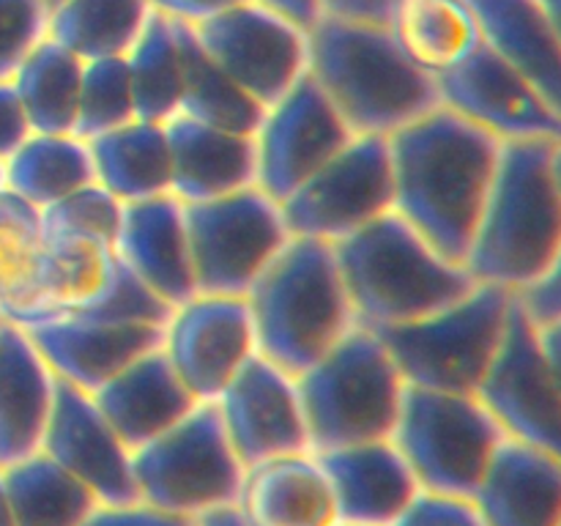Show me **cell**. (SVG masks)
<instances>
[{
	"label": "cell",
	"mask_w": 561,
	"mask_h": 526,
	"mask_svg": "<svg viewBox=\"0 0 561 526\" xmlns=\"http://www.w3.org/2000/svg\"><path fill=\"white\" fill-rule=\"evenodd\" d=\"M175 38L181 49V71H184V91H181L179 115H186L201 124L217 129L255 135L266 107L257 104L217 60L208 55L197 38L195 27L175 22Z\"/></svg>",
	"instance_id": "obj_30"
},
{
	"label": "cell",
	"mask_w": 561,
	"mask_h": 526,
	"mask_svg": "<svg viewBox=\"0 0 561 526\" xmlns=\"http://www.w3.org/2000/svg\"><path fill=\"white\" fill-rule=\"evenodd\" d=\"M389 148L394 211L444 258L466 266L502 140L438 104L389 135Z\"/></svg>",
	"instance_id": "obj_1"
},
{
	"label": "cell",
	"mask_w": 561,
	"mask_h": 526,
	"mask_svg": "<svg viewBox=\"0 0 561 526\" xmlns=\"http://www.w3.org/2000/svg\"><path fill=\"white\" fill-rule=\"evenodd\" d=\"M551 168H553V179H557V186H559V192H561V140L553 142Z\"/></svg>",
	"instance_id": "obj_52"
},
{
	"label": "cell",
	"mask_w": 561,
	"mask_h": 526,
	"mask_svg": "<svg viewBox=\"0 0 561 526\" xmlns=\"http://www.w3.org/2000/svg\"><path fill=\"white\" fill-rule=\"evenodd\" d=\"M513 299V290L502 285L477 283L463 299L431 316L370 329L387 345L405 384L477 395L502 348Z\"/></svg>",
	"instance_id": "obj_7"
},
{
	"label": "cell",
	"mask_w": 561,
	"mask_h": 526,
	"mask_svg": "<svg viewBox=\"0 0 561 526\" xmlns=\"http://www.w3.org/2000/svg\"><path fill=\"white\" fill-rule=\"evenodd\" d=\"M257 3L268 5L277 14L288 16L290 22H296L299 27L310 31L318 20L323 16V0H257Z\"/></svg>",
	"instance_id": "obj_47"
},
{
	"label": "cell",
	"mask_w": 561,
	"mask_h": 526,
	"mask_svg": "<svg viewBox=\"0 0 561 526\" xmlns=\"http://www.w3.org/2000/svg\"><path fill=\"white\" fill-rule=\"evenodd\" d=\"M184 208L197 294L247 296L290 239L283 206L261 186Z\"/></svg>",
	"instance_id": "obj_10"
},
{
	"label": "cell",
	"mask_w": 561,
	"mask_h": 526,
	"mask_svg": "<svg viewBox=\"0 0 561 526\" xmlns=\"http://www.w3.org/2000/svg\"><path fill=\"white\" fill-rule=\"evenodd\" d=\"M195 27L214 60L263 107L310 71V36L257 0H244Z\"/></svg>",
	"instance_id": "obj_12"
},
{
	"label": "cell",
	"mask_w": 561,
	"mask_h": 526,
	"mask_svg": "<svg viewBox=\"0 0 561 526\" xmlns=\"http://www.w3.org/2000/svg\"><path fill=\"white\" fill-rule=\"evenodd\" d=\"M334 526H351V524H334Z\"/></svg>",
	"instance_id": "obj_56"
},
{
	"label": "cell",
	"mask_w": 561,
	"mask_h": 526,
	"mask_svg": "<svg viewBox=\"0 0 561 526\" xmlns=\"http://www.w3.org/2000/svg\"><path fill=\"white\" fill-rule=\"evenodd\" d=\"M520 305L529 312L531 321L540 327V323H551L561 318V247L553 255V261L548 263L546 272L518 294Z\"/></svg>",
	"instance_id": "obj_43"
},
{
	"label": "cell",
	"mask_w": 561,
	"mask_h": 526,
	"mask_svg": "<svg viewBox=\"0 0 561 526\" xmlns=\"http://www.w3.org/2000/svg\"><path fill=\"white\" fill-rule=\"evenodd\" d=\"M164 354L201 403H214L257 354L247 296L195 294L164 327Z\"/></svg>",
	"instance_id": "obj_15"
},
{
	"label": "cell",
	"mask_w": 561,
	"mask_h": 526,
	"mask_svg": "<svg viewBox=\"0 0 561 526\" xmlns=\"http://www.w3.org/2000/svg\"><path fill=\"white\" fill-rule=\"evenodd\" d=\"M334 252L356 321L365 327L416 321L477 285L463 263L444 258L394 208L340 239Z\"/></svg>",
	"instance_id": "obj_5"
},
{
	"label": "cell",
	"mask_w": 561,
	"mask_h": 526,
	"mask_svg": "<svg viewBox=\"0 0 561 526\" xmlns=\"http://www.w3.org/2000/svg\"><path fill=\"white\" fill-rule=\"evenodd\" d=\"M91 398L131 453L162 436L201 403L173 370L162 345L137 356Z\"/></svg>",
	"instance_id": "obj_22"
},
{
	"label": "cell",
	"mask_w": 561,
	"mask_h": 526,
	"mask_svg": "<svg viewBox=\"0 0 561 526\" xmlns=\"http://www.w3.org/2000/svg\"><path fill=\"white\" fill-rule=\"evenodd\" d=\"M540 5H542V11L548 14V20H551L553 31H557L561 38V0H540Z\"/></svg>",
	"instance_id": "obj_50"
},
{
	"label": "cell",
	"mask_w": 561,
	"mask_h": 526,
	"mask_svg": "<svg viewBox=\"0 0 561 526\" xmlns=\"http://www.w3.org/2000/svg\"><path fill=\"white\" fill-rule=\"evenodd\" d=\"M82 66L85 60H80L49 36L27 55L11 82L33 132H44V135L75 132Z\"/></svg>",
	"instance_id": "obj_35"
},
{
	"label": "cell",
	"mask_w": 561,
	"mask_h": 526,
	"mask_svg": "<svg viewBox=\"0 0 561 526\" xmlns=\"http://www.w3.org/2000/svg\"><path fill=\"white\" fill-rule=\"evenodd\" d=\"M173 162L170 192L181 203H203L255 186V135L217 129L186 115H173L164 124Z\"/></svg>",
	"instance_id": "obj_24"
},
{
	"label": "cell",
	"mask_w": 561,
	"mask_h": 526,
	"mask_svg": "<svg viewBox=\"0 0 561 526\" xmlns=\"http://www.w3.org/2000/svg\"><path fill=\"white\" fill-rule=\"evenodd\" d=\"M354 137L348 121L340 115L332 99L307 71L285 96H279L263 113L255 132V186L283 203Z\"/></svg>",
	"instance_id": "obj_13"
},
{
	"label": "cell",
	"mask_w": 561,
	"mask_h": 526,
	"mask_svg": "<svg viewBox=\"0 0 561 526\" xmlns=\"http://www.w3.org/2000/svg\"><path fill=\"white\" fill-rule=\"evenodd\" d=\"M480 33L561 118V38L540 0H466Z\"/></svg>",
	"instance_id": "obj_27"
},
{
	"label": "cell",
	"mask_w": 561,
	"mask_h": 526,
	"mask_svg": "<svg viewBox=\"0 0 561 526\" xmlns=\"http://www.w3.org/2000/svg\"><path fill=\"white\" fill-rule=\"evenodd\" d=\"M88 146L93 153L96 181L121 203L173 195V162L164 124L135 118L107 135L93 137Z\"/></svg>",
	"instance_id": "obj_29"
},
{
	"label": "cell",
	"mask_w": 561,
	"mask_h": 526,
	"mask_svg": "<svg viewBox=\"0 0 561 526\" xmlns=\"http://www.w3.org/2000/svg\"><path fill=\"white\" fill-rule=\"evenodd\" d=\"M157 14L168 16V20L186 22V25H201V22L211 20V16L222 14V11L233 9V5L244 3V0H148Z\"/></svg>",
	"instance_id": "obj_46"
},
{
	"label": "cell",
	"mask_w": 561,
	"mask_h": 526,
	"mask_svg": "<svg viewBox=\"0 0 561 526\" xmlns=\"http://www.w3.org/2000/svg\"><path fill=\"white\" fill-rule=\"evenodd\" d=\"M47 3H49V9H55V5H58V3H64V0H47Z\"/></svg>",
	"instance_id": "obj_55"
},
{
	"label": "cell",
	"mask_w": 561,
	"mask_h": 526,
	"mask_svg": "<svg viewBox=\"0 0 561 526\" xmlns=\"http://www.w3.org/2000/svg\"><path fill=\"white\" fill-rule=\"evenodd\" d=\"M151 11L148 0H64L49 11V38L80 60L126 58Z\"/></svg>",
	"instance_id": "obj_34"
},
{
	"label": "cell",
	"mask_w": 561,
	"mask_h": 526,
	"mask_svg": "<svg viewBox=\"0 0 561 526\" xmlns=\"http://www.w3.org/2000/svg\"><path fill=\"white\" fill-rule=\"evenodd\" d=\"M507 433L477 395L405 384L392 442L422 491L474 499L493 453Z\"/></svg>",
	"instance_id": "obj_8"
},
{
	"label": "cell",
	"mask_w": 561,
	"mask_h": 526,
	"mask_svg": "<svg viewBox=\"0 0 561 526\" xmlns=\"http://www.w3.org/2000/svg\"><path fill=\"white\" fill-rule=\"evenodd\" d=\"M118 268L113 244L82 236H44L36 305L22 327L58 316H75L102 299Z\"/></svg>",
	"instance_id": "obj_28"
},
{
	"label": "cell",
	"mask_w": 561,
	"mask_h": 526,
	"mask_svg": "<svg viewBox=\"0 0 561 526\" xmlns=\"http://www.w3.org/2000/svg\"><path fill=\"white\" fill-rule=\"evenodd\" d=\"M58 378V376H55ZM42 453L96 493L99 504H137L131 449L99 411L91 392L69 381H55L53 414L44 431Z\"/></svg>",
	"instance_id": "obj_18"
},
{
	"label": "cell",
	"mask_w": 561,
	"mask_h": 526,
	"mask_svg": "<svg viewBox=\"0 0 561 526\" xmlns=\"http://www.w3.org/2000/svg\"><path fill=\"white\" fill-rule=\"evenodd\" d=\"M44 261L42 214L11 190L0 192V312L25 323L36 305Z\"/></svg>",
	"instance_id": "obj_36"
},
{
	"label": "cell",
	"mask_w": 561,
	"mask_h": 526,
	"mask_svg": "<svg viewBox=\"0 0 561 526\" xmlns=\"http://www.w3.org/2000/svg\"><path fill=\"white\" fill-rule=\"evenodd\" d=\"M257 354L290 376L316 365L356 327L334 244L290 236L247 294Z\"/></svg>",
	"instance_id": "obj_4"
},
{
	"label": "cell",
	"mask_w": 561,
	"mask_h": 526,
	"mask_svg": "<svg viewBox=\"0 0 561 526\" xmlns=\"http://www.w3.org/2000/svg\"><path fill=\"white\" fill-rule=\"evenodd\" d=\"M400 3L403 0H323V16L392 27Z\"/></svg>",
	"instance_id": "obj_45"
},
{
	"label": "cell",
	"mask_w": 561,
	"mask_h": 526,
	"mask_svg": "<svg viewBox=\"0 0 561 526\" xmlns=\"http://www.w3.org/2000/svg\"><path fill=\"white\" fill-rule=\"evenodd\" d=\"M310 453L392 438L405 378L376 332L356 323L296 376Z\"/></svg>",
	"instance_id": "obj_6"
},
{
	"label": "cell",
	"mask_w": 561,
	"mask_h": 526,
	"mask_svg": "<svg viewBox=\"0 0 561 526\" xmlns=\"http://www.w3.org/2000/svg\"><path fill=\"white\" fill-rule=\"evenodd\" d=\"M214 403L244 469L279 455L310 453L296 376L266 356H252Z\"/></svg>",
	"instance_id": "obj_17"
},
{
	"label": "cell",
	"mask_w": 561,
	"mask_h": 526,
	"mask_svg": "<svg viewBox=\"0 0 561 526\" xmlns=\"http://www.w3.org/2000/svg\"><path fill=\"white\" fill-rule=\"evenodd\" d=\"M135 96V115L151 124H168L181 110L184 71L175 25L168 16L151 11L135 47L126 53Z\"/></svg>",
	"instance_id": "obj_37"
},
{
	"label": "cell",
	"mask_w": 561,
	"mask_h": 526,
	"mask_svg": "<svg viewBox=\"0 0 561 526\" xmlns=\"http://www.w3.org/2000/svg\"><path fill=\"white\" fill-rule=\"evenodd\" d=\"M236 507L250 526H334L332 485L312 453L279 455L244 471Z\"/></svg>",
	"instance_id": "obj_26"
},
{
	"label": "cell",
	"mask_w": 561,
	"mask_h": 526,
	"mask_svg": "<svg viewBox=\"0 0 561 526\" xmlns=\"http://www.w3.org/2000/svg\"><path fill=\"white\" fill-rule=\"evenodd\" d=\"M312 455L332 485L340 524L392 526L422 491L392 438Z\"/></svg>",
	"instance_id": "obj_20"
},
{
	"label": "cell",
	"mask_w": 561,
	"mask_h": 526,
	"mask_svg": "<svg viewBox=\"0 0 561 526\" xmlns=\"http://www.w3.org/2000/svg\"><path fill=\"white\" fill-rule=\"evenodd\" d=\"M392 33L409 58L433 77L458 66L482 42L480 22L466 0H403Z\"/></svg>",
	"instance_id": "obj_33"
},
{
	"label": "cell",
	"mask_w": 561,
	"mask_h": 526,
	"mask_svg": "<svg viewBox=\"0 0 561 526\" xmlns=\"http://www.w3.org/2000/svg\"><path fill=\"white\" fill-rule=\"evenodd\" d=\"M49 370L77 389L96 392L126 365L164 343V327L58 316L22 327Z\"/></svg>",
	"instance_id": "obj_19"
},
{
	"label": "cell",
	"mask_w": 561,
	"mask_h": 526,
	"mask_svg": "<svg viewBox=\"0 0 561 526\" xmlns=\"http://www.w3.org/2000/svg\"><path fill=\"white\" fill-rule=\"evenodd\" d=\"M115 255L170 307L197 294L186 208L175 195L124 203Z\"/></svg>",
	"instance_id": "obj_21"
},
{
	"label": "cell",
	"mask_w": 561,
	"mask_h": 526,
	"mask_svg": "<svg viewBox=\"0 0 561 526\" xmlns=\"http://www.w3.org/2000/svg\"><path fill=\"white\" fill-rule=\"evenodd\" d=\"M38 214H42L44 236H82V239H96L115 247L124 203L113 192L104 190L99 181H93Z\"/></svg>",
	"instance_id": "obj_39"
},
{
	"label": "cell",
	"mask_w": 561,
	"mask_h": 526,
	"mask_svg": "<svg viewBox=\"0 0 561 526\" xmlns=\"http://www.w3.org/2000/svg\"><path fill=\"white\" fill-rule=\"evenodd\" d=\"M279 206L290 236L329 244H337L392 211L394 173L389 137L356 135Z\"/></svg>",
	"instance_id": "obj_11"
},
{
	"label": "cell",
	"mask_w": 561,
	"mask_h": 526,
	"mask_svg": "<svg viewBox=\"0 0 561 526\" xmlns=\"http://www.w3.org/2000/svg\"><path fill=\"white\" fill-rule=\"evenodd\" d=\"M14 526H82L99 507L85 482L47 453H36L3 469Z\"/></svg>",
	"instance_id": "obj_32"
},
{
	"label": "cell",
	"mask_w": 561,
	"mask_h": 526,
	"mask_svg": "<svg viewBox=\"0 0 561 526\" xmlns=\"http://www.w3.org/2000/svg\"><path fill=\"white\" fill-rule=\"evenodd\" d=\"M5 323H9V318H5L3 312H0V332H3V327H5Z\"/></svg>",
	"instance_id": "obj_54"
},
{
	"label": "cell",
	"mask_w": 561,
	"mask_h": 526,
	"mask_svg": "<svg viewBox=\"0 0 561 526\" xmlns=\"http://www.w3.org/2000/svg\"><path fill=\"white\" fill-rule=\"evenodd\" d=\"M82 526H197L195 518L164 513L146 502L137 504H99Z\"/></svg>",
	"instance_id": "obj_42"
},
{
	"label": "cell",
	"mask_w": 561,
	"mask_h": 526,
	"mask_svg": "<svg viewBox=\"0 0 561 526\" xmlns=\"http://www.w3.org/2000/svg\"><path fill=\"white\" fill-rule=\"evenodd\" d=\"M310 36V75L354 135H394L442 104L436 77L416 66L387 25L321 16Z\"/></svg>",
	"instance_id": "obj_2"
},
{
	"label": "cell",
	"mask_w": 561,
	"mask_h": 526,
	"mask_svg": "<svg viewBox=\"0 0 561 526\" xmlns=\"http://www.w3.org/2000/svg\"><path fill=\"white\" fill-rule=\"evenodd\" d=\"M55 373L20 323L0 332V469L42 453L55 400Z\"/></svg>",
	"instance_id": "obj_25"
},
{
	"label": "cell",
	"mask_w": 561,
	"mask_h": 526,
	"mask_svg": "<svg viewBox=\"0 0 561 526\" xmlns=\"http://www.w3.org/2000/svg\"><path fill=\"white\" fill-rule=\"evenodd\" d=\"M553 140L502 142L466 268L474 283L520 294L561 247V192L551 168Z\"/></svg>",
	"instance_id": "obj_3"
},
{
	"label": "cell",
	"mask_w": 561,
	"mask_h": 526,
	"mask_svg": "<svg viewBox=\"0 0 561 526\" xmlns=\"http://www.w3.org/2000/svg\"><path fill=\"white\" fill-rule=\"evenodd\" d=\"M392 526H485V521L471 499L420 491Z\"/></svg>",
	"instance_id": "obj_41"
},
{
	"label": "cell",
	"mask_w": 561,
	"mask_h": 526,
	"mask_svg": "<svg viewBox=\"0 0 561 526\" xmlns=\"http://www.w3.org/2000/svg\"><path fill=\"white\" fill-rule=\"evenodd\" d=\"M537 338H540V348L548 362V370H551L553 381H557L561 392V318L551 323H540L537 327Z\"/></svg>",
	"instance_id": "obj_48"
},
{
	"label": "cell",
	"mask_w": 561,
	"mask_h": 526,
	"mask_svg": "<svg viewBox=\"0 0 561 526\" xmlns=\"http://www.w3.org/2000/svg\"><path fill=\"white\" fill-rule=\"evenodd\" d=\"M33 135L14 82H0V162L11 157Z\"/></svg>",
	"instance_id": "obj_44"
},
{
	"label": "cell",
	"mask_w": 561,
	"mask_h": 526,
	"mask_svg": "<svg viewBox=\"0 0 561 526\" xmlns=\"http://www.w3.org/2000/svg\"><path fill=\"white\" fill-rule=\"evenodd\" d=\"M477 398L507 436L561 458V392L542 356L537 323L524 310L518 294L502 348L477 389Z\"/></svg>",
	"instance_id": "obj_14"
},
{
	"label": "cell",
	"mask_w": 561,
	"mask_h": 526,
	"mask_svg": "<svg viewBox=\"0 0 561 526\" xmlns=\"http://www.w3.org/2000/svg\"><path fill=\"white\" fill-rule=\"evenodd\" d=\"M96 181L88 140L77 135H44L33 132L5 159V190L20 195L38 211L71 192Z\"/></svg>",
	"instance_id": "obj_31"
},
{
	"label": "cell",
	"mask_w": 561,
	"mask_h": 526,
	"mask_svg": "<svg viewBox=\"0 0 561 526\" xmlns=\"http://www.w3.org/2000/svg\"><path fill=\"white\" fill-rule=\"evenodd\" d=\"M471 502L485 526H561V458L504 436Z\"/></svg>",
	"instance_id": "obj_23"
},
{
	"label": "cell",
	"mask_w": 561,
	"mask_h": 526,
	"mask_svg": "<svg viewBox=\"0 0 561 526\" xmlns=\"http://www.w3.org/2000/svg\"><path fill=\"white\" fill-rule=\"evenodd\" d=\"M140 502L201 518L239 502L244 464L230 444L217 403H197L170 431L131 453Z\"/></svg>",
	"instance_id": "obj_9"
},
{
	"label": "cell",
	"mask_w": 561,
	"mask_h": 526,
	"mask_svg": "<svg viewBox=\"0 0 561 526\" xmlns=\"http://www.w3.org/2000/svg\"><path fill=\"white\" fill-rule=\"evenodd\" d=\"M47 0H0V82H11L27 55L49 36Z\"/></svg>",
	"instance_id": "obj_40"
},
{
	"label": "cell",
	"mask_w": 561,
	"mask_h": 526,
	"mask_svg": "<svg viewBox=\"0 0 561 526\" xmlns=\"http://www.w3.org/2000/svg\"><path fill=\"white\" fill-rule=\"evenodd\" d=\"M135 96H131L129 64L126 58L85 60L82 66L80 104H77L75 132L71 135L91 142L118 126L135 121Z\"/></svg>",
	"instance_id": "obj_38"
},
{
	"label": "cell",
	"mask_w": 561,
	"mask_h": 526,
	"mask_svg": "<svg viewBox=\"0 0 561 526\" xmlns=\"http://www.w3.org/2000/svg\"><path fill=\"white\" fill-rule=\"evenodd\" d=\"M197 526H250L247 518L241 515V510L236 504H228V507L208 510L197 518Z\"/></svg>",
	"instance_id": "obj_49"
},
{
	"label": "cell",
	"mask_w": 561,
	"mask_h": 526,
	"mask_svg": "<svg viewBox=\"0 0 561 526\" xmlns=\"http://www.w3.org/2000/svg\"><path fill=\"white\" fill-rule=\"evenodd\" d=\"M0 526H14V521H11V507H9V493H5V480H3V469H0Z\"/></svg>",
	"instance_id": "obj_51"
},
{
	"label": "cell",
	"mask_w": 561,
	"mask_h": 526,
	"mask_svg": "<svg viewBox=\"0 0 561 526\" xmlns=\"http://www.w3.org/2000/svg\"><path fill=\"white\" fill-rule=\"evenodd\" d=\"M442 104L502 142L561 140L551 104L482 38L458 66L436 77Z\"/></svg>",
	"instance_id": "obj_16"
},
{
	"label": "cell",
	"mask_w": 561,
	"mask_h": 526,
	"mask_svg": "<svg viewBox=\"0 0 561 526\" xmlns=\"http://www.w3.org/2000/svg\"><path fill=\"white\" fill-rule=\"evenodd\" d=\"M5 190V162H0V192Z\"/></svg>",
	"instance_id": "obj_53"
}]
</instances>
